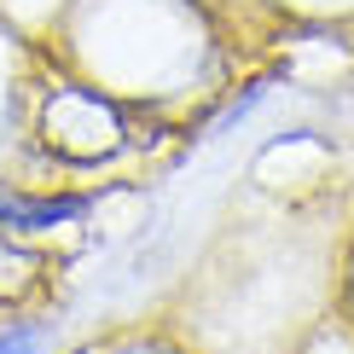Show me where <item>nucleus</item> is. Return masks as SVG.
Returning a JSON list of instances; mask_svg holds the SVG:
<instances>
[{"mask_svg": "<svg viewBox=\"0 0 354 354\" xmlns=\"http://www.w3.org/2000/svg\"><path fill=\"white\" fill-rule=\"evenodd\" d=\"M76 215H87V198H0V227H24V232L64 227Z\"/></svg>", "mask_w": 354, "mask_h": 354, "instance_id": "nucleus-1", "label": "nucleus"}, {"mask_svg": "<svg viewBox=\"0 0 354 354\" xmlns=\"http://www.w3.org/2000/svg\"><path fill=\"white\" fill-rule=\"evenodd\" d=\"M41 348V337L29 331V326H12V331H0V354H35Z\"/></svg>", "mask_w": 354, "mask_h": 354, "instance_id": "nucleus-2", "label": "nucleus"}]
</instances>
